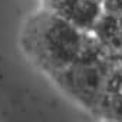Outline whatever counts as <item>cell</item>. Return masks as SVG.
<instances>
[{
  "mask_svg": "<svg viewBox=\"0 0 122 122\" xmlns=\"http://www.w3.org/2000/svg\"><path fill=\"white\" fill-rule=\"evenodd\" d=\"M43 9L83 33H91L102 15L101 3L96 0H43Z\"/></svg>",
  "mask_w": 122,
  "mask_h": 122,
  "instance_id": "3957f363",
  "label": "cell"
},
{
  "mask_svg": "<svg viewBox=\"0 0 122 122\" xmlns=\"http://www.w3.org/2000/svg\"><path fill=\"white\" fill-rule=\"evenodd\" d=\"M95 118L102 122L122 121V65L113 59Z\"/></svg>",
  "mask_w": 122,
  "mask_h": 122,
  "instance_id": "277c9868",
  "label": "cell"
},
{
  "mask_svg": "<svg viewBox=\"0 0 122 122\" xmlns=\"http://www.w3.org/2000/svg\"><path fill=\"white\" fill-rule=\"evenodd\" d=\"M119 122H122V121H119Z\"/></svg>",
  "mask_w": 122,
  "mask_h": 122,
  "instance_id": "52a82bcc",
  "label": "cell"
},
{
  "mask_svg": "<svg viewBox=\"0 0 122 122\" xmlns=\"http://www.w3.org/2000/svg\"><path fill=\"white\" fill-rule=\"evenodd\" d=\"M112 63L113 59L89 33L79 57L50 79L69 99L95 116Z\"/></svg>",
  "mask_w": 122,
  "mask_h": 122,
  "instance_id": "7a4b0ae2",
  "label": "cell"
},
{
  "mask_svg": "<svg viewBox=\"0 0 122 122\" xmlns=\"http://www.w3.org/2000/svg\"><path fill=\"white\" fill-rule=\"evenodd\" d=\"M118 62H119V63H121V65H122V57H121V59H119V60H118Z\"/></svg>",
  "mask_w": 122,
  "mask_h": 122,
  "instance_id": "8992f818",
  "label": "cell"
},
{
  "mask_svg": "<svg viewBox=\"0 0 122 122\" xmlns=\"http://www.w3.org/2000/svg\"><path fill=\"white\" fill-rule=\"evenodd\" d=\"M102 13L122 17V0H101Z\"/></svg>",
  "mask_w": 122,
  "mask_h": 122,
  "instance_id": "5b68a950",
  "label": "cell"
},
{
  "mask_svg": "<svg viewBox=\"0 0 122 122\" xmlns=\"http://www.w3.org/2000/svg\"><path fill=\"white\" fill-rule=\"evenodd\" d=\"M88 35L42 7L23 22L19 46L29 62L50 79L79 57Z\"/></svg>",
  "mask_w": 122,
  "mask_h": 122,
  "instance_id": "6da1fadb",
  "label": "cell"
}]
</instances>
